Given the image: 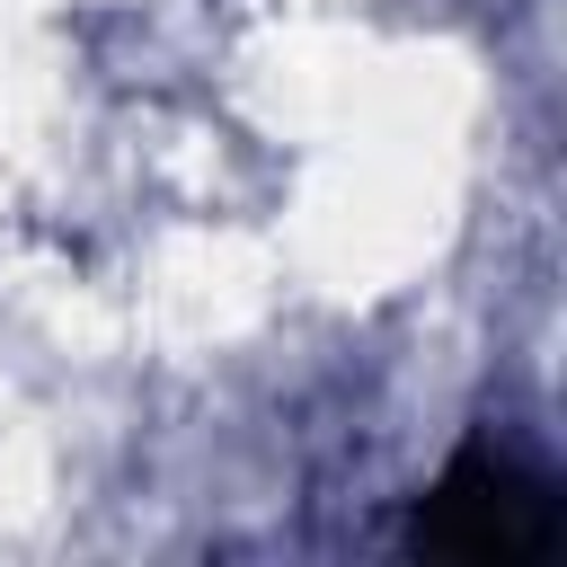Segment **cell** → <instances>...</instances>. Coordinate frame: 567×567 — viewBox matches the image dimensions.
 <instances>
[{
  "label": "cell",
  "instance_id": "1",
  "mask_svg": "<svg viewBox=\"0 0 567 567\" xmlns=\"http://www.w3.org/2000/svg\"><path fill=\"white\" fill-rule=\"evenodd\" d=\"M443 505L461 514V532H443V540H461L470 558H523V549L549 540V505H540V487H523L514 470H496V478H461Z\"/></svg>",
  "mask_w": 567,
  "mask_h": 567
}]
</instances>
